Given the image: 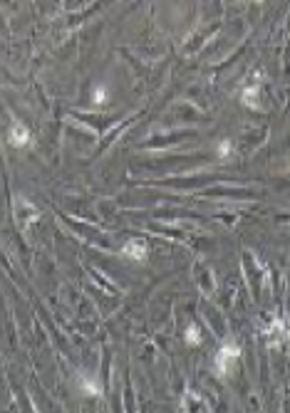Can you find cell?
Masks as SVG:
<instances>
[{
	"label": "cell",
	"instance_id": "5",
	"mask_svg": "<svg viewBox=\"0 0 290 413\" xmlns=\"http://www.w3.org/2000/svg\"><path fill=\"white\" fill-rule=\"evenodd\" d=\"M79 384L84 386V391H87V394H92V396H102V389H99L97 384H92L90 378H84V376H82V378H79Z\"/></svg>",
	"mask_w": 290,
	"mask_h": 413
},
{
	"label": "cell",
	"instance_id": "2",
	"mask_svg": "<svg viewBox=\"0 0 290 413\" xmlns=\"http://www.w3.org/2000/svg\"><path fill=\"white\" fill-rule=\"evenodd\" d=\"M122 255L129 258V260L141 263V260H147V243L144 240H129V243H124V247H122Z\"/></svg>",
	"mask_w": 290,
	"mask_h": 413
},
{
	"label": "cell",
	"instance_id": "1",
	"mask_svg": "<svg viewBox=\"0 0 290 413\" xmlns=\"http://www.w3.org/2000/svg\"><path fill=\"white\" fill-rule=\"evenodd\" d=\"M238 354H241L238 346H233V344H223L221 352H218L216 359H213V369H216V374L218 376L228 374V371L233 369V364H236V359H238Z\"/></svg>",
	"mask_w": 290,
	"mask_h": 413
},
{
	"label": "cell",
	"instance_id": "3",
	"mask_svg": "<svg viewBox=\"0 0 290 413\" xmlns=\"http://www.w3.org/2000/svg\"><path fill=\"white\" fill-rule=\"evenodd\" d=\"M10 144L13 146H27L30 144V132H27L25 124H20V121L13 124V129H10Z\"/></svg>",
	"mask_w": 290,
	"mask_h": 413
},
{
	"label": "cell",
	"instance_id": "7",
	"mask_svg": "<svg viewBox=\"0 0 290 413\" xmlns=\"http://www.w3.org/2000/svg\"><path fill=\"white\" fill-rule=\"evenodd\" d=\"M228 149H231V144H228V141H223V144H221V149H218V151H221V153L226 156V153H228Z\"/></svg>",
	"mask_w": 290,
	"mask_h": 413
},
{
	"label": "cell",
	"instance_id": "4",
	"mask_svg": "<svg viewBox=\"0 0 290 413\" xmlns=\"http://www.w3.org/2000/svg\"><path fill=\"white\" fill-rule=\"evenodd\" d=\"M255 97H258V89H253V87H246V89H243V104H248V107H258Z\"/></svg>",
	"mask_w": 290,
	"mask_h": 413
},
{
	"label": "cell",
	"instance_id": "6",
	"mask_svg": "<svg viewBox=\"0 0 290 413\" xmlns=\"http://www.w3.org/2000/svg\"><path fill=\"white\" fill-rule=\"evenodd\" d=\"M201 341V332H198V327L191 324L189 329H186V344H198Z\"/></svg>",
	"mask_w": 290,
	"mask_h": 413
}]
</instances>
